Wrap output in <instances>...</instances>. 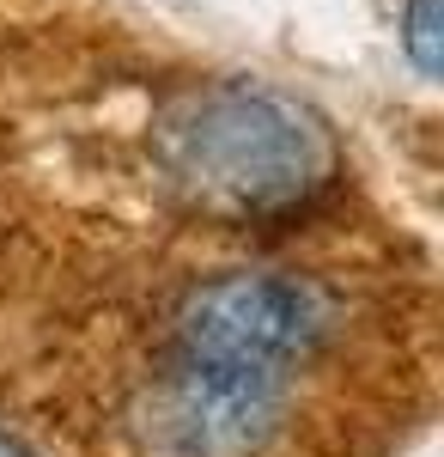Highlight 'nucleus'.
Instances as JSON below:
<instances>
[{"label":"nucleus","instance_id":"obj_1","mask_svg":"<svg viewBox=\"0 0 444 457\" xmlns=\"http://www.w3.org/2000/svg\"><path fill=\"white\" fill-rule=\"evenodd\" d=\"M152 171L177 202L219 226L299 220L341 183L329 116L268 79H201L152 110Z\"/></svg>","mask_w":444,"mask_h":457},{"label":"nucleus","instance_id":"obj_4","mask_svg":"<svg viewBox=\"0 0 444 457\" xmlns=\"http://www.w3.org/2000/svg\"><path fill=\"white\" fill-rule=\"evenodd\" d=\"M402 55L414 62L420 79L439 73V0H402Z\"/></svg>","mask_w":444,"mask_h":457},{"label":"nucleus","instance_id":"obj_3","mask_svg":"<svg viewBox=\"0 0 444 457\" xmlns=\"http://www.w3.org/2000/svg\"><path fill=\"white\" fill-rule=\"evenodd\" d=\"M274 415H280L274 378L171 360V372L146 390L140 433L159 457H250L274 433Z\"/></svg>","mask_w":444,"mask_h":457},{"label":"nucleus","instance_id":"obj_2","mask_svg":"<svg viewBox=\"0 0 444 457\" xmlns=\"http://www.w3.org/2000/svg\"><path fill=\"white\" fill-rule=\"evenodd\" d=\"M329 329L335 305L317 281L286 269H226L183 287L171 312V360L280 385L329 342Z\"/></svg>","mask_w":444,"mask_h":457},{"label":"nucleus","instance_id":"obj_5","mask_svg":"<svg viewBox=\"0 0 444 457\" xmlns=\"http://www.w3.org/2000/svg\"><path fill=\"white\" fill-rule=\"evenodd\" d=\"M0 457H31V445H25L12 427H0Z\"/></svg>","mask_w":444,"mask_h":457}]
</instances>
